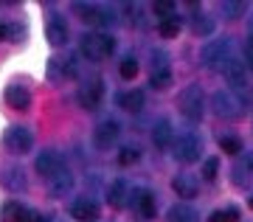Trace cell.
Returning a JSON list of instances; mask_svg holds the SVG:
<instances>
[{
    "label": "cell",
    "mask_w": 253,
    "mask_h": 222,
    "mask_svg": "<svg viewBox=\"0 0 253 222\" xmlns=\"http://www.w3.org/2000/svg\"><path fill=\"white\" fill-rule=\"evenodd\" d=\"M79 51L87 62H101L116 51V40H113V34H93L90 31V34H82Z\"/></svg>",
    "instance_id": "6da1fadb"
},
{
    "label": "cell",
    "mask_w": 253,
    "mask_h": 222,
    "mask_svg": "<svg viewBox=\"0 0 253 222\" xmlns=\"http://www.w3.org/2000/svg\"><path fill=\"white\" fill-rule=\"evenodd\" d=\"M177 104H180L183 118H189V121H200L203 113H206V96H203V88H200V85H189V88H183Z\"/></svg>",
    "instance_id": "7a4b0ae2"
},
{
    "label": "cell",
    "mask_w": 253,
    "mask_h": 222,
    "mask_svg": "<svg viewBox=\"0 0 253 222\" xmlns=\"http://www.w3.org/2000/svg\"><path fill=\"white\" fill-rule=\"evenodd\" d=\"M211 107H214V113H217L219 118H239L245 113L242 98L234 96L231 90H217V93L211 96Z\"/></svg>",
    "instance_id": "3957f363"
},
{
    "label": "cell",
    "mask_w": 253,
    "mask_h": 222,
    "mask_svg": "<svg viewBox=\"0 0 253 222\" xmlns=\"http://www.w3.org/2000/svg\"><path fill=\"white\" fill-rule=\"evenodd\" d=\"M172 149H174V158L180 160V163H194V160H200L203 141L194 133H183L172 141Z\"/></svg>",
    "instance_id": "277c9868"
},
{
    "label": "cell",
    "mask_w": 253,
    "mask_h": 222,
    "mask_svg": "<svg viewBox=\"0 0 253 222\" xmlns=\"http://www.w3.org/2000/svg\"><path fill=\"white\" fill-rule=\"evenodd\" d=\"M228 59H231V40H211L203 48V65L211 71H222Z\"/></svg>",
    "instance_id": "5b68a950"
},
{
    "label": "cell",
    "mask_w": 253,
    "mask_h": 222,
    "mask_svg": "<svg viewBox=\"0 0 253 222\" xmlns=\"http://www.w3.org/2000/svg\"><path fill=\"white\" fill-rule=\"evenodd\" d=\"M73 9H76V14H82L84 23H90V26H113V23H116L113 9H107V6H96V3H76Z\"/></svg>",
    "instance_id": "8992f818"
},
{
    "label": "cell",
    "mask_w": 253,
    "mask_h": 222,
    "mask_svg": "<svg viewBox=\"0 0 253 222\" xmlns=\"http://www.w3.org/2000/svg\"><path fill=\"white\" fill-rule=\"evenodd\" d=\"M101 96H104L101 79H90V82H84V85H79V93H76V98H79V104L84 110H99Z\"/></svg>",
    "instance_id": "52a82bcc"
},
{
    "label": "cell",
    "mask_w": 253,
    "mask_h": 222,
    "mask_svg": "<svg viewBox=\"0 0 253 222\" xmlns=\"http://www.w3.org/2000/svg\"><path fill=\"white\" fill-rule=\"evenodd\" d=\"M118 135H121L118 121L116 118H104V121H99V127L93 130V141H96L99 149H110V146L118 141Z\"/></svg>",
    "instance_id": "ba28073f"
},
{
    "label": "cell",
    "mask_w": 253,
    "mask_h": 222,
    "mask_svg": "<svg viewBox=\"0 0 253 222\" xmlns=\"http://www.w3.org/2000/svg\"><path fill=\"white\" fill-rule=\"evenodd\" d=\"M6 149L14 152V155H26L28 149H31V143H34V138H31V133H28L26 127H9L6 130Z\"/></svg>",
    "instance_id": "9c48e42d"
},
{
    "label": "cell",
    "mask_w": 253,
    "mask_h": 222,
    "mask_svg": "<svg viewBox=\"0 0 253 222\" xmlns=\"http://www.w3.org/2000/svg\"><path fill=\"white\" fill-rule=\"evenodd\" d=\"M45 186L51 197H65V194H71V188H73V175L68 172V166H62L51 178H45Z\"/></svg>",
    "instance_id": "30bf717a"
},
{
    "label": "cell",
    "mask_w": 253,
    "mask_h": 222,
    "mask_svg": "<svg viewBox=\"0 0 253 222\" xmlns=\"http://www.w3.org/2000/svg\"><path fill=\"white\" fill-rule=\"evenodd\" d=\"M231 175H234L236 186H251V183H253V155H251V152L236 155L234 166H231Z\"/></svg>",
    "instance_id": "8fae6325"
},
{
    "label": "cell",
    "mask_w": 253,
    "mask_h": 222,
    "mask_svg": "<svg viewBox=\"0 0 253 222\" xmlns=\"http://www.w3.org/2000/svg\"><path fill=\"white\" fill-rule=\"evenodd\" d=\"M34 166H37V172H40L42 178H51L54 172H59L65 166V160H62V155H59L56 149H45L40 158H37Z\"/></svg>",
    "instance_id": "7c38bea8"
},
{
    "label": "cell",
    "mask_w": 253,
    "mask_h": 222,
    "mask_svg": "<svg viewBox=\"0 0 253 222\" xmlns=\"http://www.w3.org/2000/svg\"><path fill=\"white\" fill-rule=\"evenodd\" d=\"M71 217L79 222H96L99 220V205L93 203V200H87V197H79L71 205Z\"/></svg>",
    "instance_id": "4fadbf2b"
},
{
    "label": "cell",
    "mask_w": 253,
    "mask_h": 222,
    "mask_svg": "<svg viewBox=\"0 0 253 222\" xmlns=\"http://www.w3.org/2000/svg\"><path fill=\"white\" fill-rule=\"evenodd\" d=\"M222 73H225L228 85H231L234 90H242L245 85H248V79H245V62H242V59H236V56H231V59L225 62Z\"/></svg>",
    "instance_id": "5bb4252c"
},
{
    "label": "cell",
    "mask_w": 253,
    "mask_h": 222,
    "mask_svg": "<svg viewBox=\"0 0 253 222\" xmlns=\"http://www.w3.org/2000/svg\"><path fill=\"white\" fill-rule=\"evenodd\" d=\"M174 141V130H172V121L169 118H161V121H155L152 127V143L158 149H169Z\"/></svg>",
    "instance_id": "9a60e30c"
},
{
    "label": "cell",
    "mask_w": 253,
    "mask_h": 222,
    "mask_svg": "<svg viewBox=\"0 0 253 222\" xmlns=\"http://www.w3.org/2000/svg\"><path fill=\"white\" fill-rule=\"evenodd\" d=\"M132 205H135L138 211H141V217H146V220H152L155 217V194L149 191V188H132Z\"/></svg>",
    "instance_id": "2e32d148"
},
{
    "label": "cell",
    "mask_w": 253,
    "mask_h": 222,
    "mask_svg": "<svg viewBox=\"0 0 253 222\" xmlns=\"http://www.w3.org/2000/svg\"><path fill=\"white\" fill-rule=\"evenodd\" d=\"M6 104L11 110H28L31 107V93L23 85H9V90H6Z\"/></svg>",
    "instance_id": "e0dca14e"
},
{
    "label": "cell",
    "mask_w": 253,
    "mask_h": 222,
    "mask_svg": "<svg viewBox=\"0 0 253 222\" xmlns=\"http://www.w3.org/2000/svg\"><path fill=\"white\" fill-rule=\"evenodd\" d=\"M28 217H31V211L20 203H6L3 205V214H0L3 222H28Z\"/></svg>",
    "instance_id": "ac0fdd59"
},
{
    "label": "cell",
    "mask_w": 253,
    "mask_h": 222,
    "mask_svg": "<svg viewBox=\"0 0 253 222\" xmlns=\"http://www.w3.org/2000/svg\"><path fill=\"white\" fill-rule=\"evenodd\" d=\"M118 104L124 107L126 113H141V107H144V93L141 90H126L118 96Z\"/></svg>",
    "instance_id": "d6986e66"
},
{
    "label": "cell",
    "mask_w": 253,
    "mask_h": 222,
    "mask_svg": "<svg viewBox=\"0 0 253 222\" xmlns=\"http://www.w3.org/2000/svg\"><path fill=\"white\" fill-rule=\"evenodd\" d=\"M48 43L51 45H65L68 43V26H65V20L54 17L48 23Z\"/></svg>",
    "instance_id": "ffe728a7"
},
{
    "label": "cell",
    "mask_w": 253,
    "mask_h": 222,
    "mask_svg": "<svg viewBox=\"0 0 253 222\" xmlns=\"http://www.w3.org/2000/svg\"><path fill=\"white\" fill-rule=\"evenodd\" d=\"M172 188L177 191V197H194L197 194V180L191 178V175H177L172 180Z\"/></svg>",
    "instance_id": "44dd1931"
},
{
    "label": "cell",
    "mask_w": 253,
    "mask_h": 222,
    "mask_svg": "<svg viewBox=\"0 0 253 222\" xmlns=\"http://www.w3.org/2000/svg\"><path fill=\"white\" fill-rule=\"evenodd\" d=\"M169 222H200V217L191 205L180 203V205H172L169 208Z\"/></svg>",
    "instance_id": "7402d4cb"
},
{
    "label": "cell",
    "mask_w": 253,
    "mask_h": 222,
    "mask_svg": "<svg viewBox=\"0 0 253 222\" xmlns=\"http://www.w3.org/2000/svg\"><path fill=\"white\" fill-rule=\"evenodd\" d=\"M51 76L54 79H71L76 76V59H51Z\"/></svg>",
    "instance_id": "603a6c76"
},
{
    "label": "cell",
    "mask_w": 253,
    "mask_h": 222,
    "mask_svg": "<svg viewBox=\"0 0 253 222\" xmlns=\"http://www.w3.org/2000/svg\"><path fill=\"white\" fill-rule=\"evenodd\" d=\"M107 203L113 205V208H121V205L126 203V183H124V180H113V183H110Z\"/></svg>",
    "instance_id": "cb8c5ba5"
},
{
    "label": "cell",
    "mask_w": 253,
    "mask_h": 222,
    "mask_svg": "<svg viewBox=\"0 0 253 222\" xmlns=\"http://www.w3.org/2000/svg\"><path fill=\"white\" fill-rule=\"evenodd\" d=\"M3 186L9 188V191H23L26 188V178H23V172L17 169H6V175H3Z\"/></svg>",
    "instance_id": "d4e9b609"
},
{
    "label": "cell",
    "mask_w": 253,
    "mask_h": 222,
    "mask_svg": "<svg viewBox=\"0 0 253 222\" xmlns=\"http://www.w3.org/2000/svg\"><path fill=\"white\" fill-rule=\"evenodd\" d=\"M155 17L161 20H177V3H172V0H158L152 6Z\"/></svg>",
    "instance_id": "484cf974"
},
{
    "label": "cell",
    "mask_w": 253,
    "mask_h": 222,
    "mask_svg": "<svg viewBox=\"0 0 253 222\" xmlns=\"http://www.w3.org/2000/svg\"><path fill=\"white\" fill-rule=\"evenodd\" d=\"M219 11H222L225 20H239L245 14V3H239V0H222L219 3Z\"/></svg>",
    "instance_id": "4316f807"
},
{
    "label": "cell",
    "mask_w": 253,
    "mask_h": 222,
    "mask_svg": "<svg viewBox=\"0 0 253 222\" xmlns=\"http://www.w3.org/2000/svg\"><path fill=\"white\" fill-rule=\"evenodd\" d=\"M191 31L197 37H208L211 31H214V23L206 17V14H194V20H191Z\"/></svg>",
    "instance_id": "83f0119b"
},
{
    "label": "cell",
    "mask_w": 253,
    "mask_h": 222,
    "mask_svg": "<svg viewBox=\"0 0 253 222\" xmlns=\"http://www.w3.org/2000/svg\"><path fill=\"white\" fill-rule=\"evenodd\" d=\"M118 71H121V76H124L126 82L135 79L138 76V59L132 56V53H126L124 59H121V65H118Z\"/></svg>",
    "instance_id": "f1b7e54d"
},
{
    "label": "cell",
    "mask_w": 253,
    "mask_h": 222,
    "mask_svg": "<svg viewBox=\"0 0 253 222\" xmlns=\"http://www.w3.org/2000/svg\"><path fill=\"white\" fill-rule=\"evenodd\" d=\"M149 85H152V90H166L172 85V71H169V68H166V71H152Z\"/></svg>",
    "instance_id": "f546056e"
},
{
    "label": "cell",
    "mask_w": 253,
    "mask_h": 222,
    "mask_svg": "<svg viewBox=\"0 0 253 222\" xmlns=\"http://www.w3.org/2000/svg\"><path fill=\"white\" fill-rule=\"evenodd\" d=\"M219 149L228 152V155H239V152H242V141L234 138V135H222V138H219Z\"/></svg>",
    "instance_id": "4dcf8cb0"
},
{
    "label": "cell",
    "mask_w": 253,
    "mask_h": 222,
    "mask_svg": "<svg viewBox=\"0 0 253 222\" xmlns=\"http://www.w3.org/2000/svg\"><path fill=\"white\" fill-rule=\"evenodd\" d=\"M138 158H141L138 146H124V149L118 152V163L121 166H132V163H138Z\"/></svg>",
    "instance_id": "1f68e13d"
},
{
    "label": "cell",
    "mask_w": 253,
    "mask_h": 222,
    "mask_svg": "<svg viewBox=\"0 0 253 222\" xmlns=\"http://www.w3.org/2000/svg\"><path fill=\"white\" fill-rule=\"evenodd\" d=\"M236 217H239L236 208H219V211H214L211 217H208V222H234Z\"/></svg>",
    "instance_id": "d6a6232c"
},
{
    "label": "cell",
    "mask_w": 253,
    "mask_h": 222,
    "mask_svg": "<svg viewBox=\"0 0 253 222\" xmlns=\"http://www.w3.org/2000/svg\"><path fill=\"white\" fill-rule=\"evenodd\" d=\"M217 172H219V160L217 158H208L206 163H203V180L211 183V180L217 178Z\"/></svg>",
    "instance_id": "836d02e7"
},
{
    "label": "cell",
    "mask_w": 253,
    "mask_h": 222,
    "mask_svg": "<svg viewBox=\"0 0 253 222\" xmlns=\"http://www.w3.org/2000/svg\"><path fill=\"white\" fill-rule=\"evenodd\" d=\"M161 34L163 37H177V31H180V23L177 20H161Z\"/></svg>",
    "instance_id": "e575fe53"
},
{
    "label": "cell",
    "mask_w": 253,
    "mask_h": 222,
    "mask_svg": "<svg viewBox=\"0 0 253 222\" xmlns=\"http://www.w3.org/2000/svg\"><path fill=\"white\" fill-rule=\"evenodd\" d=\"M245 65L253 71V40H248V43H245Z\"/></svg>",
    "instance_id": "d590c367"
},
{
    "label": "cell",
    "mask_w": 253,
    "mask_h": 222,
    "mask_svg": "<svg viewBox=\"0 0 253 222\" xmlns=\"http://www.w3.org/2000/svg\"><path fill=\"white\" fill-rule=\"evenodd\" d=\"M28 222H48V217H45V214H31Z\"/></svg>",
    "instance_id": "8d00e7d4"
},
{
    "label": "cell",
    "mask_w": 253,
    "mask_h": 222,
    "mask_svg": "<svg viewBox=\"0 0 253 222\" xmlns=\"http://www.w3.org/2000/svg\"><path fill=\"white\" fill-rule=\"evenodd\" d=\"M3 37H6V26H0V40H3Z\"/></svg>",
    "instance_id": "74e56055"
},
{
    "label": "cell",
    "mask_w": 253,
    "mask_h": 222,
    "mask_svg": "<svg viewBox=\"0 0 253 222\" xmlns=\"http://www.w3.org/2000/svg\"><path fill=\"white\" fill-rule=\"evenodd\" d=\"M248 28H251V40H253V17H251V23H248Z\"/></svg>",
    "instance_id": "f35d334b"
},
{
    "label": "cell",
    "mask_w": 253,
    "mask_h": 222,
    "mask_svg": "<svg viewBox=\"0 0 253 222\" xmlns=\"http://www.w3.org/2000/svg\"><path fill=\"white\" fill-rule=\"evenodd\" d=\"M251 208H253V197H251Z\"/></svg>",
    "instance_id": "ab89813d"
}]
</instances>
